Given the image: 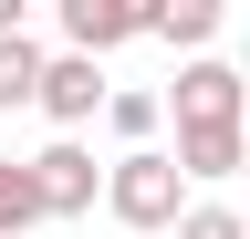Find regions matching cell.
<instances>
[{
  "label": "cell",
  "instance_id": "obj_2",
  "mask_svg": "<svg viewBox=\"0 0 250 239\" xmlns=\"http://www.w3.org/2000/svg\"><path fill=\"white\" fill-rule=\"evenodd\" d=\"M31 187H42V219H83L94 187H115V166H94L73 135H52L42 156H31Z\"/></svg>",
  "mask_w": 250,
  "mask_h": 239
},
{
  "label": "cell",
  "instance_id": "obj_6",
  "mask_svg": "<svg viewBox=\"0 0 250 239\" xmlns=\"http://www.w3.org/2000/svg\"><path fill=\"white\" fill-rule=\"evenodd\" d=\"M188 177H250V125H177Z\"/></svg>",
  "mask_w": 250,
  "mask_h": 239
},
{
  "label": "cell",
  "instance_id": "obj_10",
  "mask_svg": "<svg viewBox=\"0 0 250 239\" xmlns=\"http://www.w3.org/2000/svg\"><path fill=\"white\" fill-rule=\"evenodd\" d=\"M156 114H167V94H136V83H125V94H115V114H104V125L125 135V156H136V146L156 135Z\"/></svg>",
  "mask_w": 250,
  "mask_h": 239
},
{
  "label": "cell",
  "instance_id": "obj_9",
  "mask_svg": "<svg viewBox=\"0 0 250 239\" xmlns=\"http://www.w3.org/2000/svg\"><path fill=\"white\" fill-rule=\"evenodd\" d=\"M42 219V187H31V156H0V239H21Z\"/></svg>",
  "mask_w": 250,
  "mask_h": 239
},
{
  "label": "cell",
  "instance_id": "obj_12",
  "mask_svg": "<svg viewBox=\"0 0 250 239\" xmlns=\"http://www.w3.org/2000/svg\"><path fill=\"white\" fill-rule=\"evenodd\" d=\"M11 32H21V0H0V42H11Z\"/></svg>",
  "mask_w": 250,
  "mask_h": 239
},
{
  "label": "cell",
  "instance_id": "obj_1",
  "mask_svg": "<svg viewBox=\"0 0 250 239\" xmlns=\"http://www.w3.org/2000/svg\"><path fill=\"white\" fill-rule=\"evenodd\" d=\"M104 208H115L125 229H177V219H188V166L167 156V146H136V156H115Z\"/></svg>",
  "mask_w": 250,
  "mask_h": 239
},
{
  "label": "cell",
  "instance_id": "obj_11",
  "mask_svg": "<svg viewBox=\"0 0 250 239\" xmlns=\"http://www.w3.org/2000/svg\"><path fill=\"white\" fill-rule=\"evenodd\" d=\"M177 239H250V219H240V208H219V198H198V208L177 219Z\"/></svg>",
  "mask_w": 250,
  "mask_h": 239
},
{
  "label": "cell",
  "instance_id": "obj_13",
  "mask_svg": "<svg viewBox=\"0 0 250 239\" xmlns=\"http://www.w3.org/2000/svg\"><path fill=\"white\" fill-rule=\"evenodd\" d=\"M240 73H250V42H240Z\"/></svg>",
  "mask_w": 250,
  "mask_h": 239
},
{
  "label": "cell",
  "instance_id": "obj_7",
  "mask_svg": "<svg viewBox=\"0 0 250 239\" xmlns=\"http://www.w3.org/2000/svg\"><path fill=\"white\" fill-rule=\"evenodd\" d=\"M42 73H52V52L31 42V32L0 42V104H42Z\"/></svg>",
  "mask_w": 250,
  "mask_h": 239
},
{
  "label": "cell",
  "instance_id": "obj_3",
  "mask_svg": "<svg viewBox=\"0 0 250 239\" xmlns=\"http://www.w3.org/2000/svg\"><path fill=\"white\" fill-rule=\"evenodd\" d=\"M167 104H177V125H240L250 114V73L240 63H177Z\"/></svg>",
  "mask_w": 250,
  "mask_h": 239
},
{
  "label": "cell",
  "instance_id": "obj_4",
  "mask_svg": "<svg viewBox=\"0 0 250 239\" xmlns=\"http://www.w3.org/2000/svg\"><path fill=\"white\" fill-rule=\"evenodd\" d=\"M42 114H52L62 135H73V125H94V114H115L104 63H94V52H52V73H42Z\"/></svg>",
  "mask_w": 250,
  "mask_h": 239
},
{
  "label": "cell",
  "instance_id": "obj_8",
  "mask_svg": "<svg viewBox=\"0 0 250 239\" xmlns=\"http://www.w3.org/2000/svg\"><path fill=\"white\" fill-rule=\"evenodd\" d=\"M156 42H177L188 63H208V42H219V0H177V11H156Z\"/></svg>",
  "mask_w": 250,
  "mask_h": 239
},
{
  "label": "cell",
  "instance_id": "obj_5",
  "mask_svg": "<svg viewBox=\"0 0 250 239\" xmlns=\"http://www.w3.org/2000/svg\"><path fill=\"white\" fill-rule=\"evenodd\" d=\"M136 32H156V11H125V0H62V52H94V63H104V52L136 42Z\"/></svg>",
  "mask_w": 250,
  "mask_h": 239
}]
</instances>
